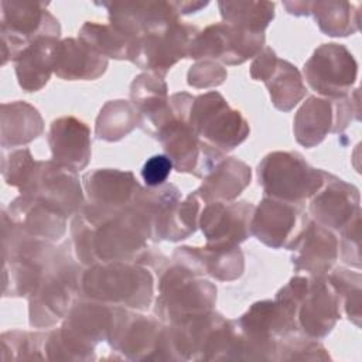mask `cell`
I'll return each mask as SVG.
<instances>
[{
    "mask_svg": "<svg viewBox=\"0 0 362 362\" xmlns=\"http://www.w3.org/2000/svg\"><path fill=\"white\" fill-rule=\"evenodd\" d=\"M300 328L311 338L325 337L339 318L341 297L329 280L322 276H296L274 300Z\"/></svg>",
    "mask_w": 362,
    "mask_h": 362,
    "instance_id": "cell-1",
    "label": "cell"
},
{
    "mask_svg": "<svg viewBox=\"0 0 362 362\" xmlns=\"http://www.w3.org/2000/svg\"><path fill=\"white\" fill-rule=\"evenodd\" d=\"M86 296L103 303L122 304L144 310L153 294V280L148 270L129 262L96 263L82 277Z\"/></svg>",
    "mask_w": 362,
    "mask_h": 362,
    "instance_id": "cell-2",
    "label": "cell"
},
{
    "mask_svg": "<svg viewBox=\"0 0 362 362\" xmlns=\"http://www.w3.org/2000/svg\"><path fill=\"white\" fill-rule=\"evenodd\" d=\"M257 177L266 195L301 204L321 188L325 171L311 167L297 153L274 151L260 161Z\"/></svg>",
    "mask_w": 362,
    "mask_h": 362,
    "instance_id": "cell-3",
    "label": "cell"
},
{
    "mask_svg": "<svg viewBox=\"0 0 362 362\" xmlns=\"http://www.w3.org/2000/svg\"><path fill=\"white\" fill-rule=\"evenodd\" d=\"M189 267H174L160 281L157 313L174 324L206 314L216 300V287L198 279Z\"/></svg>",
    "mask_w": 362,
    "mask_h": 362,
    "instance_id": "cell-4",
    "label": "cell"
},
{
    "mask_svg": "<svg viewBox=\"0 0 362 362\" xmlns=\"http://www.w3.org/2000/svg\"><path fill=\"white\" fill-rule=\"evenodd\" d=\"M188 122L204 143L222 153L235 148L249 134L246 119L215 90L194 98Z\"/></svg>",
    "mask_w": 362,
    "mask_h": 362,
    "instance_id": "cell-5",
    "label": "cell"
},
{
    "mask_svg": "<svg viewBox=\"0 0 362 362\" xmlns=\"http://www.w3.org/2000/svg\"><path fill=\"white\" fill-rule=\"evenodd\" d=\"M58 20L45 10L44 3L1 1V52L3 65L16 58L41 37L58 38Z\"/></svg>",
    "mask_w": 362,
    "mask_h": 362,
    "instance_id": "cell-6",
    "label": "cell"
},
{
    "mask_svg": "<svg viewBox=\"0 0 362 362\" xmlns=\"http://www.w3.org/2000/svg\"><path fill=\"white\" fill-rule=\"evenodd\" d=\"M262 48H264L263 33H250L226 23H218L197 33L189 45L188 57L238 65L256 57Z\"/></svg>",
    "mask_w": 362,
    "mask_h": 362,
    "instance_id": "cell-7",
    "label": "cell"
},
{
    "mask_svg": "<svg viewBox=\"0 0 362 362\" xmlns=\"http://www.w3.org/2000/svg\"><path fill=\"white\" fill-rule=\"evenodd\" d=\"M307 83L328 99L348 96L358 76L354 55L341 44H322L303 68Z\"/></svg>",
    "mask_w": 362,
    "mask_h": 362,
    "instance_id": "cell-8",
    "label": "cell"
},
{
    "mask_svg": "<svg viewBox=\"0 0 362 362\" xmlns=\"http://www.w3.org/2000/svg\"><path fill=\"white\" fill-rule=\"evenodd\" d=\"M307 223L300 204L266 197L253 211L250 233L273 249L293 250Z\"/></svg>",
    "mask_w": 362,
    "mask_h": 362,
    "instance_id": "cell-9",
    "label": "cell"
},
{
    "mask_svg": "<svg viewBox=\"0 0 362 362\" xmlns=\"http://www.w3.org/2000/svg\"><path fill=\"white\" fill-rule=\"evenodd\" d=\"M21 195L44 202L65 218L75 212L82 202V189L75 171L54 161H37Z\"/></svg>",
    "mask_w": 362,
    "mask_h": 362,
    "instance_id": "cell-10",
    "label": "cell"
},
{
    "mask_svg": "<svg viewBox=\"0 0 362 362\" xmlns=\"http://www.w3.org/2000/svg\"><path fill=\"white\" fill-rule=\"evenodd\" d=\"M355 102L346 96L339 99L308 98L294 117L297 141L310 148L321 143L328 133L344 130L352 120Z\"/></svg>",
    "mask_w": 362,
    "mask_h": 362,
    "instance_id": "cell-11",
    "label": "cell"
},
{
    "mask_svg": "<svg viewBox=\"0 0 362 362\" xmlns=\"http://www.w3.org/2000/svg\"><path fill=\"white\" fill-rule=\"evenodd\" d=\"M195 35V27L177 21L163 31L139 40L137 55L133 62L163 78L175 62L188 57Z\"/></svg>",
    "mask_w": 362,
    "mask_h": 362,
    "instance_id": "cell-12",
    "label": "cell"
},
{
    "mask_svg": "<svg viewBox=\"0 0 362 362\" xmlns=\"http://www.w3.org/2000/svg\"><path fill=\"white\" fill-rule=\"evenodd\" d=\"M255 206L250 202H208L199 214L198 226L206 238V246L233 247L250 235Z\"/></svg>",
    "mask_w": 362,
    "mask_h": 362,
    "instance_id": "cell-13",
    "label": "cell"
},
{
    "mask_svg": "<svg viewBox=\"0 0 362 362\" xmlns=\"http://www.w3.org/2000/svg\"><path fill=\"white\" fill-rule=\"evenodd\" d=\"M310 212L317 223L342 232L361 215L359 192L354 185L325 173L321 188L311 197Z\"/></svg>",
    "mask_w": 362,
    "mask_h": 362,
    "instance_id": "cell-14",
    "label": "cell"
},
{
    "mask_svg": "<svg viewBox=\"0 0 362 362\" xmlns=\"http://www.w3.org/2000/svg\"><path fill=\"white\" fill-rule=\"evenodd\" d=\"M250 75L266 83L273 105L284 112L293 109L307 92L298 69L290 62L279 59L269 47L256 55Z\"/></svg>",
    "mask_w": 362,
    "mask_h": 362,
    "instance_id": "cell-15",
    "label": "cell"
},
{
    "mask_svg": "<svg viewBox=\"0 0 362 362\" xmlns=\"http://www.w3.org/2000/svg\"><path fill=\"white\" fill-rule=\"evenodd\" d=\"M102 4L109 10L110 24L134 40L163 31L178 21V13L168 1Z\"/></svg>",
    "mask_w": 362,
    "mask_h": 362,
    "instance_id": "cell-16",
    "label": "cell"
},
{
    "mask_svg": "<svg viewBox=\"0 0 362 362\" xmlns=\"http://www.w3.org/2000/svg\"><path fill=\"white\" fill-rule=\"evenodd\" d=\"M90 206L106 212H119L133 204L140 191L132 173L119 170H95L83 175Z\"/></svg>",
    "mask_w": 362,
    "mask_h": 362,
    "instance_id": "cell-17",
    "label": "cell"
},
{
    "mask_svg": "<svg viewBox=\"0 0 362 362\" xmlns=\"http://www.w3.org/2000/svg\"><path fill=\"white\" fill-rule=\"evenodd\" d=\"M48 143L52 160L61 167L72 171L83 170L90 158V130L89 127L72 117H59L52 122Z\"/></svg>",
    "mask_w": 362,
    "mask_h": 362,
    "instance_id": "cell-18",
    "label": "cell"
},
{
    "mask_svg": "<svg viewBox=\"0 0 362 362\" xmlns=\"http://www.w3.org/2000/svg\"><path fill=\"white\" fill-rule=\"evenodd\" d=\"M296 270H305L313 276L328 273L339 255V242L331 229L308 222L298 242L293 247Z\"/></svg>",
    "mask_w": 362,
    "mask_h": 362,
    "instance_id": "cell-19",
    "label": "cell"
},
{
    "mask_svg": "<svg viewBox=\"0 0 362 362\" xmlns=\"http://www.w3.org/2000/svg\"><path fill=\"white\" fill-rule=\"evenodd\" d=\"M107 58L81 38H65L55 48L54 72L66 81H90L103 75Z\"/></svg>",
    "mask_w": 362,
    "mask_h": 362,
    "instance_id": "cell-20",
    "label": "cell"
},
{
    "mask_svg": "<svg viewBox=\"0 0 362 362\" xmlns=\"http://www.w3.org/2000/svg\"><path fill=\"white\" fill-rule=\"evenodd\" d=\"M250 167L233 157H223L204 177V182L195 191L201 201L225 202L235 199L250 182Z\"/></svg>",
    "mask_w": 362,
    "mask_h": 362,
    "instance_id": "cell-21",
    "label": "cell"
},
{
    "mask_svg": "<svg viewBox=\"0 0 362 362\" xmlns=\"http://www.w3.org/2000/svg\"><path fill=\"white\" fill-rule=\"evenodd\" d=\"M10 221L31 238L58 239L65 229V216L44 202L21 195L10 206Z\"/></svg>",
    "mask_w": 362,
    "mask_h": 362,
    "instance_id": "cell-22",
    "label": "cell"
},
{
    "mask_svg": "<svg viewBox=\"0 0 362 362\" xmlns=\"http://www.w3.org/2000/svg\"><path fill=\"white\" fill-rule=\"evenodd\" d=\"M58 38L41 37L16 58V74L20 86L27 92L40 90L54 72Z\"/></svg>",
    "mask_w": 362,
    "mask_h": 362,
    "instance_id": "cell-23",
    "label": "cell"
},
{
    "mask_svg": "<svg viewBox=\"0 0 362 362\" xmlns=\"http://www.w3.org/2000/svg\"><path fill=\"white\" fill-rule=\"evenodd\" d=\"M161 335L163 331H160V327L154 320L139 315L127 320L123 313L117 328L112 335V345L132 359L148 358V352H154L160 345Z\"/></svg>",
    "mask_w": 362,
    "mask_h": 362,
    "instance_id": "cell-24",
    "label": "cell"
},
{
    "mask_svg": "<svg viewBox=\"0 0 362 362\" xmlns=\"http://www.w3.org/2000/svg\"><path fill=\"white\" fill-rule=\"evenodd\" d=\"M175 255L180 260H194L197 273L205 272L219 280H233L243 272V256L238 246L233 247H180Z\"/></svg>",
    "mask_w": 362,
    "mask_h": 362,
    "instance_id": "cell-25",
    "label": "cell"
},
{
    "mask_svg": "<svg viewBox=\"0 0 362 362\" xmlns=\"http://www.w3.org/2000/svg\"><path fill=\"white\" fill-rule=\"evenodd\" d=\"M42 133V119L38 110L24 102L1 106V146L28 143Z\"/></svg>",
    "mask_w": 362,
    "mask_h": 362,
    "instance_id": "cell-26",
    "label": "cell"
},
{
    "mask_svg": "<svg viewBox=\"0 0 362 362\" xmlns=\"http://www.w3.org/2000/svg\"><path fill=\"white\" fill-rule=\"evenodd\" d=\"M35 298L31 301L30 315L34 325H51L61 320L72 300V284L64 277H51L45 283L38 284Z\"/></svg>",
    "mask_w": 362,
    "mask_h": 362,
    "instance_id": "cell-27",
    "label": "cell"
},
{
    "mask_svg": "<svg viewBox=\"0 0 362 362\" xmlns=\"http://www.w3.org/2000/svg\"><path fill=\"white\" fill-rule=\"evenodd\" d=\"M82 41L89 44L93 49L106 58L134 61L139 48V40L129 37L112 24H99L88 21L79 30Z\"/></svg>",
    "mask_w": 362,
    "mask_h": 362,
    "instance_id": "cell-28",
    "label": "cell"
},
{
    "mask_svg": "<svg viewBox=\"0 0 362 362\" xmlns=\"http://www.w3.org/2000/svg\"><path fill=\"white\" fill-rule=\"evenodd\" d=\"M321 31L332 37H345L359 30V11L355 3L315 1L310 6Z\"/></svg>",
    "mask_w": 362,
    "mask_h": 362,
    "instance_id": "cell-29",
    "label": "cell"
},
{
    "mask_svg": "<svg viewBox=\"0 0 362 362\" xmlns=\"http://www.w3.org/2000/svg\"><path fill=\"white\" fill-rule=\"evenodd\" d=\"M226 24L250 33H263L274 17V3L267 1H219Z\"/></svg>",
    "mask_w": 362,
    "mask_h": 362,
    "instance_id": "cell-30",
    "label": "cell"
},
{
    "mask_svg": "<svg viewBox=\"0 0 362 362\" xmlns=\"http://www.w3.org/2000/svg\"><path fill=\"white\" fill-rule=\"evenodd\" d=\"M139 123L136 107L124 100H115L105 105L96 120V134L103 140H119Z\"/></svg>",
    "mask_w": 362,
    "mask_h": 362,
    "instance_id": "cell-31",
    "label": "cell"
},
{
    "mask_svg": "<svg viewBox=\"0 0 362 362\" xmlns=\"http://www.w3.org/2000/svg\"><path fill=\"white\" fill-rule=\"evenodd\" d=\"M37 161H34L28 148H20L10 153L8 158L3 160V177L8 185L18 187L20 191L30 180Z\"/></svg>",
    "mask_w": 362,
    "mask_h": 362,
    "instance_id": "cell-32",
    "label": "cell"
},
{
    "mask_svg": "<svg viewBox=\"0 0 362 362\" xmlns=\"http://www.w3.org/2000/svg\"><path fill=\"white\" fill-rule=\"evenodd\" d=\"M226 78V71L216 62L211 59H204L197 62L188 71V83L195 88H209L216 86Z\"/></svg>",
    "mask_w": 362,
    "mask_h": 362,
    "instance_id": "cell-33",
    "label": "cell"
},
{
    "mask_svg": "<svg viewBox=\"0 0 362 362\" xmlns=\"http://www.w3.org/2000/svg\"><path fill=\"white\" fill-rule=\"evenodd\" d=\"M173 168H174L173 161L167 156L164 154L153 156L144 163L141 168L143 181L150 188L160 187L167 181Z\"/></svg>",
    "mask_w": 362,
    "mask_h": 362,
    "instance_id": "cell-34",
    "label": "cell"
},
{
    "mask_svg": "<svg viewBox=\"0 0 362 362\" xmlns=\"http://www.w3.org/2000/svg\"><path fill=\"white\" fill-rule=\"evenodd\" d=\"M208 3H199V1H178V3H173L174 8L177 10V13H184V14H188V13H195L197 10H199L201 7L206 6Z\"/></svg>",
    "mask_w": 362,
    "mask_h": 362,
    "instance_id": "cell-35",
    "label": "cell"
}]
</instances>
